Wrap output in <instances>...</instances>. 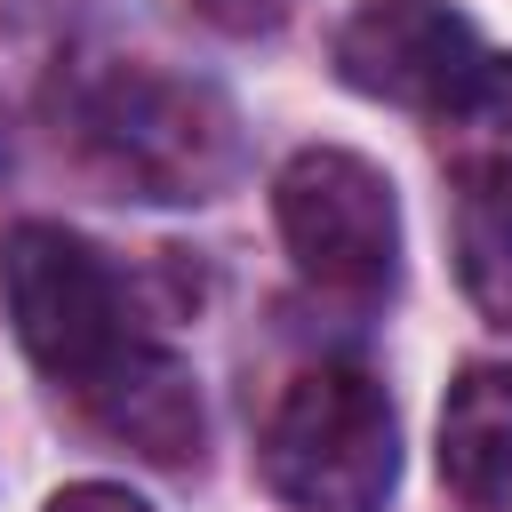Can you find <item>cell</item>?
Here are the masks:
<instances>
[{"label": "cell", "instance_id": "6da1fadb", "mask_svg": "<svg viewBox=\"0 0 512 512\" xmlns=\"http://www.w3.org/2000/svg\"><path fill=\"white\" fill-rule=\"evenodd\" d=\"M80 152L136 200H208L240 168V120L216 88L160 64H88L64 104Z\"/></svg>", "mask_w": 512, "mask_h": 512}, {"label": "cell", "instance_id": "7a4b0ae2", "mask_svg": "<svg viewBox=\"0 0 512 512\" xmlns=\"http://www.w3.org/2000/svg\"><path fill=\"white\" fill-rule=\"evenodd\" d=\"M0 288H8V320H16V344L32 352L40 376H56L80 408L96 392H112L144 352L152 336L136 328L128 312V288L120 272L64 224H16L0 240Z\"/></svg>", "mask_w": 512, "mask_h": 512}, {"label": "cell", "instance_id": "3957f363", "mask_svg": "<svg viewBox=\"0 0 512 512\" xmlns=\"http://www.w3.org/2000/svg\"><path fill=\"white\" fill-rule=\"evenodd\" d=\"M264 480L296 512H384L400 480V424L368 368L320 360L264 416Z\"/></svg>", "mask_w": 512, "mask_h": 512}, {"label": "cell", "instance_id": "277c9868", "mask_svg": "<svg viewBox=\"0 0 512 512\" xmlns=\"http://www.w3.org/2000/svg\"><path fill=\"white\" fill-rule=\"evenodd\" d=\"M272 216H280L296 272L320 296H344V304L392 296V280H400V200H392L384 168H368L360 152L312 144L280 168Z\"/></svg>", "mask_w": 512, "mask_h": 512}, {"label": "cell", "instance_id": "5b68a950", "mask_svg": "<svg viewBox=\"0 0 512 512\" xmlns=\"http://www.w3.org/2000/svg\"><path fill=\"white\" fill-rule=\"evenodd\" d=\"M480 64V32L448 0H360L336 24V72L344 88L408 112H440Z\"/></svg>", "mask_w": 512, "mask_h": 512}, {"label": "cell", "instance_id": "8992f818", "mask_svg": "<svg viewBox=\"0 0 512 512\" xmlns=\"http://www.w3.org/2000/svg\"><path fill=\"white\" fill-rule=\"evenodd\" d=\"M440 480L464 512H512V368L480 360L440 400Z\"/></svg>", "mask_w": 512, "mask_h": 512}, {"label": "cell", "instance_id": "52a82bcc", "mask_svg": "<svg viewBox=\"0 0 512 512\" xmlns=\"http://www.w3.org/2000/svg\"><path fill=\"white\" fill-rule=\"evenodd\" d=\"M88 416H96L112 440H128L136 456H152V464L200 456V392H192V368H184L176 352H160V344H152L112 392H96Z\"/></svg>", "mask_w": 512, "mask_h": 512}, {"label": "cell", "instance_id": "ba28073f", "mask_svg": "<svg viewBox=\"0 0 512 512\" xmlns=\"http://www.w3.org/2000/svg\"><path fill=\"white\" fill-rule=\"evenodd\" d=\"M448 176L480 200H512V56H480L472 80L432 112Z\"/></svg>", "mask_w": 512, "mask_h": 512}, {"label": "cell", "instance_id": "9c48e42d", "mask_svg": "<svg viewBox=\"0 0 512 512\" xmlns=\"http://www.w3.org/2000/svg\"><path fill=\"white\" fill-rule=\"evenodd\" d=\"M456 272H464L472 304H480L496 328H512V216H496V208L464 216V232H456Z\"/></svg>", "mask_w": 512, "mask_h": 512}, {"label": "cell", "instance_id": "30bf717a", "mask_svg": "<svg viewBox=\"0 0 512 512\" xmlns=\"http://www.w3.org/2000/svg\"><path fill=\"white\" fill-rule=\"evenodd\" d=\"M48 512H152L144 496H128L120 480H80V488H56Z\"/></svg>", "mask_w": 512, "mask_h": 512}, {"label": "cell", "instance_id": "8fae6325", "mask_svg": "<svg viewBox=\"0 0 512 512\" xmlns=\"http://www.w3.org/2000/svg\"><path fill=\"white\" fill-rule=\"evenodd\" d=\"M208 24H224V32H272L280 16H288V0H192Z\"/></svg>", "mask_w": 512, "mask_h": 512}]
</instances>
